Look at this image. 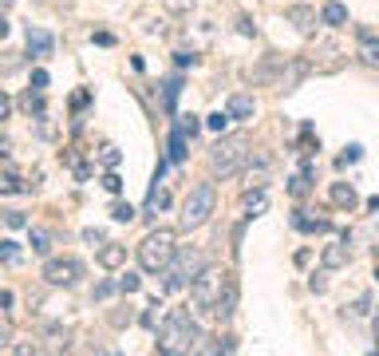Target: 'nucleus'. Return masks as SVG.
<instances>
[{
	"mask_svg": "<svg viewBox=\"0 0 379 356\" xmlns=\"http://www.w3.org/2000/svg\"><path fill=\"white\" fill-rule=\"evenodd\" d=\"M190 301L209 313V317H233V305H237V285H233V274H225V269H209L205 265L202 274L190 281Z\"/></svg>",
	"mask_w": 379,
	"mask_h": 356,
	"instance_id": "1",
	"label": "nucleus"
},
{
	"mask_svg": "<svg viewBox=\"0 0 379 356\" xmlns=\"http://www.w3.org/2000/svg\"><path fill=\"white\" fill-rule=\"evenodd\" d=\"M202 324L194 321L190 309H170L166 321L158 324V344L154 353L162 356H186V353H198L202 348Z\"/></svg>",
	"mask_w": 379,
	"mask_h": 356,
	"instance_id": "2",
	"label": "nucleus"
},
{
	"mask_svg": "<svg viewBox=\"0 0 379 356\" xmlns=\"http://www.w3.org/2000/svg\"><path fill=\"white\" fill-rule=\"evenodd\" d=\"M253 151H249V139L245 135H221L218 143L209 146V166H214V175L221 178H233L241 175L245 166H249Z\"/></svg>",
	"mask_w": 379,
	"mask_h": 356,
	"instance_id": "3",
	"label": "nucleus"
},
{
	"mask_svg": "<svg viewBox=\"0 0 379 356\" xmlns=\"http://www.w3.org/2000/svg\"><path fill=\"white\" fill-rule=\"evenodd\" d=\"M174 254H178V238H174V230H150V234L139 242L142 274H162V269L174 261Z\"/></svg>",
	"mask_w": 379,
	"mask_h": 356,
	"instance_id": "4",
	"label": "nucleus"
},
{
	"mask_svg": "<svg viewBox=\"0 0 379 356\" xmlns=\"http://www.w3.org/2000/svg\"><path fill=\"white\" fill-rule=\"evenodd\" d=\"M214 206H218V186L214 182H194L190 186L186 202H182V214H178V222H182V230H198L209 222V214H214Z\"/></svg>",
	"mask_w": 379,
	"mask_h": 356,
	"instance_id": "5",
	"label": "nucleus"
},
{
	"mask_svg": "<svg viewBox=\"0 0 379 356\" xmlns=\"http://www.w3.org/2000/svg\"><path fill=\"white\" fill-rule=\"evenodd\" d=\"M202 269H205L202 249H194V245L178 249V254H174V261L162 269V277H166V289H182V285H190V281L202 274Z\"/></svg>",
	"mask_w": 379,
	"mask_h": 356,
	"instance_id": "6",
	"label": "nucleus"
},
{
	"mask_svg": "<svg viewBox=\"0 0 379 356\" xmlns=\"http://www.w3.org/2000/svg\"><path fill=\"white\" fill-rule=\"evenodd\" d=\"M40 277H44L51 289H67V285H76L79 277H83V261L79 258H51Z\"/></svg>",
	"mask_w": 379,
	"mask_h": 356,
	"instance_id": "7",
	"label": "nucleus"
},
{
	"mask_svg": "<svg viewBox=\"0 0 379 356\" xmlns=\"http://www.w3.org/2000/svg\"><path fill=\"white\" fill-rule=\"evenodd\" d=\"M51 48H56L51 32H44V28H28V52L36 56V60H47V56H51Z\"/></svg>",
	"mask_w": 379,
	"mask_h": 356,
	"instance_id": "8",
	"label": "nucleus"
},
{
	"mask_svg": "<svg viewBox=\"0 0 379 356\" xmlns=\"http://www.w3.org/2000/svg\"><path fill=\"white\" fill-rule=\"evenodd\" d=\"M123 261H126V245L103 242V249H99V265H103V269H119Z\"/></svg>",
	"mask_w": 379,
	"mask_h": 356,
	"instance_id": "9",
	"label": "nucleus"
},
{
	"mask_svg": "<svg viewBox=\"0 0 379 356\" xmlns=\"http://www.w3.org/2000/svg\"><path fill=\"white\" fill-rule=\"evenodd\" d=\"M356 202H360V194H356V186H352V182H336V186H332V206L352 210Z\"/></svg>",
	"mask_w": 379,
	"mask_h": 356,
	"instance_id": "10",
	"label": "nucleus"
},
{
	"mask_svg": "<svg viewBox=\"0 0 379 356\" xmlns=\"http://www.w3.org/2000/svg\"><path fill=\"white\" fill-rule=\"evenodd\" d=\"M229 119H253V96H245V91H237V96H229Z\"/></svg>",
	"mask_w": 379,
	"mask_h": 356,
	"instance_id": "11",
	"label": "nucleus"
},
{
	"mask_svg": "<svg viewBox=\"0 0 379 356\" xmlns=\"http://www.w3.org/2000/svg\"><path fill=\"white\" fill-rule=\"evenodd\" d=\"M320 20H324L328 28H344V24H347V8L340 4V0H328V4H324V12H320Z\"/></svg>",
	"mask_w": 379,
	"mask_h": 356,
	"instance_id": "12",
	"label": "nucleus"
},
{
	"mask_svg": "<svg viewBox=\"0 0 379 356\" xmlns=\"http://www.w3.org/2000/svg\"><path fill=\"white\" fill-rule=\"evenodd\" d=\"M347 258H352V254H347V245H344V242H340V245H328V249L320 254L324 269H344V265H347Z\"/></svg>",
	"mask_w": 379,
	"mask_h": 356,
	"instance_id": "13",
	"label": "nucleus"
},
{
	"mask_svg": "<svg viewBox=\"0 0 379 356\" xmlns=\"http://www.w3.org/2000/svg\"><path fill=\"white\" fill-rule=\"evenodd\" d=\"M241 210H245V218H261V214L268 210V198H265V190H257V194H245V202H241Z\"/></svg>",
	"mask_w": 379,
	"mask_h": 356,
	"instance_id": "14",
	"label": "nucleus"
},
{
	"mask_svg": "<svg viewBox=\"0 0 379 356\" xmlns=\"http://www.w3.org/2000/svg\"><path fill=\"white\" fill-rule=\"evenodd\" d=\"M288 20L297 24L300 32H312V24H316V12H312V8H304V4H292V8H288Z\"/></svg>",
	"mask_w": 379,
	"mask_h": 356,
	"instance_id": "15",
	"label": "nucleus"
},
{
	"mask_svg": "<svg viewBox=\"0 0 379 356\" xmlns=\"http://www.w3.org/2000/svg\"><path fill=\"white\" fill-rule=\"evenodd\" d=\"M363 36V44H360V60L367 67H379V40L376 36H367V32H360Z\"/></svg>",
	"mask_w": 379,
	"mask_h": 356,
	"instance_id": "16",
	"label": "nucleus"
},
{
	"mask_svg": "<svg viewBox=\"0 0 379 356\" xmlns=\"http://www.w3.org/2000/svg\"><path fill=\"white\" fill-rule=\"evenodd\" d=\"M292 226L300 230V234H324V230H328V222H324V218H304V214H292Z\"/></svg>",
	"mask_w": 379,
	"mask_h": 356,
	"instance_id": "17",
	"label": "nucleus"
},
{
	"mask_svg": "<svg viewBox=\"0 0 379 356\" xmlns=\"http://www.w3.org/2000/svg\"><path fill=\"white\" fill-rule=\"evenodd\" d=\"M20 107L28 115H44V91H36V87H28V96L20 99Z\"/></svg>",
	"mask_w": 379,
	"mask_h": 356,
	"instance_id": "18",
	"label": "nucleus"
},
{
	"mask_svg": "<svg viewBox=\"0 0 379 356\" xmlns=\"http://www.w3.org/2000/svg\"><path fill=\"white\" fill-rule=\"evenodd\" d=\"M170 162H186V135L178 127L170 131Z\"/></svg>",
	"mask_w": 379,
	"mask_h": 356,
	"instance_id": "19",
	"label": "nucleus"
},
{
	"mask_svg": "<svg viewBox=\"0 0 379 356\" xmlns=\"http://www.w3.org/2000/svg\"><path fill=\"white\" fill-rule=\"evenodd\" d=\"M20 258H24V254H20V242H12V238H4V242H0V261H8V265H16Z\"/></svg>",
	"mask_w": 379,
	"mask_h": 356,
	"instance_id": "20",
	"label": "nucleus"
},
{
	"mask_svg": "<svg viewBox=\"0 0 379 356\" xmlns=\"http://www.w3.org/2000/svg\"><path fill=\"white\" fill-rule=\"evenodd\" d=\"M115 285H119V293H126V297H130V293H139V289H142V277H139V274H130V269H126V274L119 277Z\"/></svg>",
	"mask_w": 379,
	"mask_h": 356,
	"instance_id": "21",
	"label": "nucleus"
},
{
	"mask_svg": "<svg viewBox=\"0 0 379 356\" xmlns=\"http://www.w3.org/2000/svg\"><path fill=\"white\" fill-rule=\"evenodd\" d=\"M288 194H292V198H304V194H308V166H304V170L292 178V182H288Z\"/></svg>",
	"mask_w": 379,
	"mask_h": 356,
	"instance_id": "22",
	"label": "nucleus"
},
{
	"mask_svg": "<svg viewBox=\"0 0 379 356\" xmlns=\"http://www.w3.org/2000/svg\"><path fill=\"white\" fill-rule=\"evenodd\" d=\"M135 206H130V202H115V206H111V218H115V222H135Z\"/></svg>",
	"mask_w": 379,
	"mask_h": 356,
	"instance_id": "23",
	"label": "nucleus"
},
{
	"mask_svg": "<svg viewBox=\"0 0 379 356\" xmlns=\"http://www.w3.org/2000/svg\"><path fill=\"white\" fill-rule=\"evenodd\" d=\"M32 186H24V182H20V178H0V194H28Z\"/></svg>",
	"mask_w": 379,
	"mask_h": 356,
	"instance_id": "24",
	"label": "nucleus"
},
{
	"mask_svg": "<svg viewBox=\"0 0 379 356\" xmlns=\"http://www.w3.org/2000/svg\"><path fill=\"white\" fill-rule=\"evenodd\" d=\"M205 127L218 131V135H225V127H229V111H214V115H205Z\"/></svg>",
	"mask_w": 379,
	"mask_h": 356,
	"instance_id": "25",
	"label": "nucleus"
},
{
	"mask_svg": "<svg viewBox=\"0 0 379 356\" xmlns=\"http://www.w3.org/2000/svg\"><path fill=\"white\" fill-rule=\"evenodd\" d=\"M178 91H182V80H170V83H166V91H162V107H166V111H174Z\"/></svg>",
	"mask_w": 379,
	"mask_h": 356,
	"instance_id": "26",
	"label": "nucleus"
},
{
	"mask_svg": "<svg viewBox=\"0 0 379 356\" xmlns=\"http://www.w3.org/2000/svg\"><path fill=\"white\" fill-rule=\"evenodd\" d=\"M166 206H170V194H166V190H150V198H146V210H166Z\"/></svg>",
	"mask_w": 379,
	"mask_h": 356,
	"instance_id": "27",
	"label": "nucleus"
},
{
	"mask_svg": "<svg viewBox=\"0 0 379 356\" xmlns=\"http://www.w3.org/2000/svg\"><path fill=\"white\" fill-rule=\"evenodd\" d=\"M32 249H36V254H47V249H51V234H47V230H32Z\"/></svg>",
	"mask_w": 379,
	"mask_h": 356,
	"instance_id": "28",
	"label": "nucleus"
},
{
	"mask_svg": "<svg viewBox=\"0 0 379 356\" xmlns=\"http://www.w3.org/2000/svg\"><path fill=\"white\" fill-rule=\"evenodd\" d=\"M12 344V321H8V313L0 305V348H8Z\"/></svg>",
	"mask_w": 379,
	"mask_h": 356,
	"instance_id": "29",
	"label": "nucleus"
},
{
	"mask_svg": "<svg viewBox=\"0 0 379 356\" xmlns=\"http://www.w3.org/2000/svg\"><path fill=\"white\" fill-rule=\"evenodd\" d=\"M198 127H202V123H198V115H182V119H178V131H182V135H190V139L198 135Z\"/></svg>",
	"mask_w": 379,
	"mask_h": 356,
	"instance_id": "30",
	"label": "nucleus"
},
{
	"mask_svg": "<svg viewBox=\"0 0 379 356\" xmlns=\"http://www.w3.org/2000/svg\"><path fill=\"white\" fill-rule=\"evenodd\" d=\"M4 226H8V230H24V226H28V218H24L20 210H4Z\"/></svg>",
	"mask_w": 379,
	"mask_h": 356,
	"instance_id": "31",
	"label": "nucleus"
},
{
	"mask_svg": "<svg viewBox=\"0 0 379 356\" xmlns=\"http://www.w3.org/2000/svg\"><path fill=\"white\" fill-rule=\"evenodd\" d=\"M103 190H111V194H123V178L115 175V170H107V175H103Z\"/></svg>",
	"mask_w": 379,
	"mask_h": 356,
	"instance_id": "32",
	"label": "nucleus"
},
{
	"mask_svg": "<svg viewBox=\"0 0 379 356\" xmlns=\"http://www.w3.org/2000/svg\"><path fill=\"white\" fill-rule=\"evenodd\" d=\"M47 340H56V348H67V329H60V324H47Z\"/></svg>",
	"mask_w": 379,
	"mask_h": 356,
	"instance_id": "33",
	"label": "nucleus"
},
{
	"mask_svg": "<svg viewBox=\"0 0 379 356\" xmlns=\"http://www.w3.org/2000/svg\"><path fill=\"white\" fill-rule=\"evenodd\" d=\"M16 67H20V60H16V52H4V60H0V76H12Z\"/></svg>",
	"mask_w": 379,
	"mask_h": 356,
	"instance_id": "34",
	"label": "nucleus"
},
{
	"mask_svg": "<svg viewBox=\"0 0 379 356\" xmlns=\"http://www.w3.org/2000/svg\"><path fill=\"white\" fill-rule=\"evenodd\" d=\"M119 159H123V155H119L115 146H103V166H111V170H115V166H119Z\"/></svg>",
	"mask_w": 379,
	"mask_h": 356,
	"instance_id": "35",
	"label": "nucleus"
},
{
	"mask_svg": "<svg viewBox=\"0 0 379 356\" xmlns=\"http://www.w3.org/2000/svg\"><path fill=\"white\" fill-rule=\"evenodd\" d=\"M360 155H363V146H356V143H352V146H347V155L340 159V166H347V162H360Z\"/></svg>",
	"mask_w": 379,
	"mask_h": 356,
	"instance_id": "36",
	"label": "nucleus"
},
{
	"mask_svg": "<svg viewBox=\"0 0 379 356\" xmlns=\"http://www.w3.org/2000/svg\"><path fill=\"white\" fill-rule=\"evenodd\" d=\"M83 242H91V245H103L107 238H103V230H83Z\"/></svg>",
	"mask_w": 379,
	"mask_h": 356,
	"instance_id": "37",
	"label": "nucleus"
},
{
	"mask_svg": "<svg viewBox=\"0 0 379 356\" xmlns=\"http://www.w3.org/2000/svg\"><path fill=\"white\" fill-rule=\"evenodd\" d=\"M47 83H51L47 80V71H32V87H36V91H44Z\"/></svg>",
	"mask_w": 379,
	"mask_h": 356,
	"instance_id": "38",
	"label": "nucleus"
},
{
	"mask_svg": "<svg viewBox=\"0 0 379 356\" xmlns=\"http://www.w3.org/2000/svg\"><path fill=\"white\" fill-rule=\"evenodd\" d=\"M8 115H12V99H8V96H4V91H0V123H4Z\"/></svg>",
	"mask_w": 379,
	"mask_h": 356,
	"instance_id": "39",
	"label": "nucleus"
},
{
	"mask_svg": "<svg viewBox=\"0 0 379 356\" xmlns=\"http://www.w3.org/2000/svg\"><path fill=\"white\" fill-rule=\"evenodd\" d=\"M119 289V285H111V281H103V285H95V297H99V301H103V297H111V293Z\"/></svg>",
	"mask_w": 379,
	"mask_h": 356,
	"instance_id": "40",
	"label": "nucleus"
},
{
	"mask_svg": "<svg viewBox=\"0 0 379 356\" xmlns=\"http://www.w3.org/2000/svg\"><path fill=\"white\" fill-rule=\"evenodd\" d=\"M194 67V64H198V56H190V52H178V67Z\"/></svg>",
	"mask_w": 379,
	"mask_h": 356,
	"instance_id": "41",
	"label": "nucleus"
},
{
	"mask_svg": "<svg viewBox=\"0 0 379 356\" xmlns=\"http://www.w3.org/2000/svg\"><path fill=\"white\" fill-rule=\"evenodd\" d=\"M95 44H103V48H111V44H115V36H111V32H95Z\"/></svg>",
	"mask_w": 379,
	"mask_h": 356,
	"instance_id": "42",
	"label": "nucleus"
},
{
	"mask_svg": "<svg viewBox=\"0 0 379 356\" xmlns=\"http://www.w3.org/2000/svg\"><path fill=\"white\" fill-rule=\"evenodd\" d=\"M8 155H12V143H8V139L0 135V159H8Z\"/></svg>",
	"mask_w": 379,
	"mask_h": 356,
	"instance_id": "43",
	"label": "nucleus"
},
{
	"mask_svg": "<svg viewBox=\"0 0 379 356\" xmlns=\"http://www.w3.org/2000/svg\"><path fill=\"white\" fill-rule=\"evenodd\" d=\"M8 28H12V24H8V16H4V12H0V40H4V36H8Z\"/></svg>",
	"mask_w": 379,
	"mask_h": 356,
	"instance_id": "44",
	"label": "nucleus"
},
{
	"mask_svg": "<svg viewBox=\"0 0 379 356\" xmlns=\"http://www.w3.org/2000/svg\"><path fill=\"white\" fill-rule=\"evenodd\" d=\"M376 348H379V309H376Z\"/></svg>",
	"mask_w": 379,
	"mask_h": 356,
	"instance_id": "45",
	"label": "nucleus"
},
{
	"mask_svg": "<svg viewBox=\"0 0 379 356\" xmlns=\"http://www.w3.org/2000/svg\"><path fill=\"white\" fill-rule=\"evenodd\" d=\"M0 4H16V0H0Z\"/></svg>",
	"mask_w": 379,
	"mask_h": 356,
	"instance_id": "46",
	"label": "nucleus"
},
{
	"mask_svg": "<svg viewBox=\"0 0 379 356\" xmlns=\"http://www.w3.org/2000/svg\"><path fill=\"white\" fill-rule=\"evenodd\" d=\"M376 277H379V265H376Z\"/></svg>",
	"mask_w": 379,
	"mask_h": 356,
	"instance_id": "47",
	"label": "nucleus"
}]
</instances>
